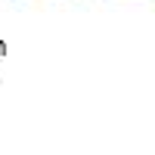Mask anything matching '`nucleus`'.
I'll return each mask as SVG.
<instances>
[]
</instances>
